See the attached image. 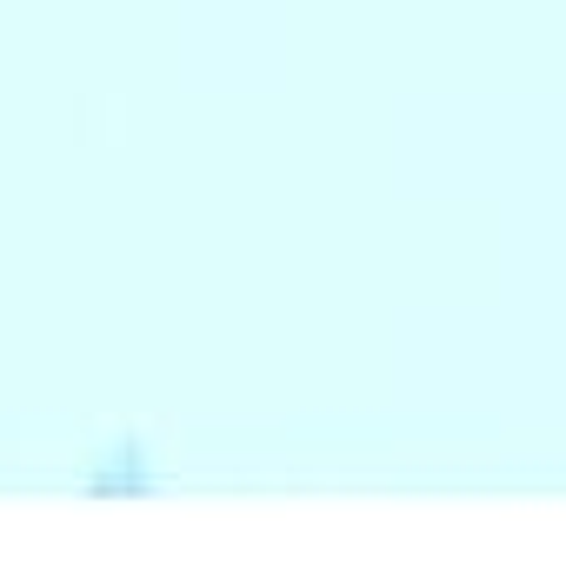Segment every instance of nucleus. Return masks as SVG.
Segmentation results:
<instances>
[]
</instances>
